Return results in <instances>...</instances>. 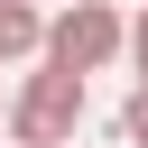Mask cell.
Returning <instances> with one entry per match:
<instances>
[{
	"instance_id": "5",
	"label": "cell",
	"mask_w": 148,
	"mask_h": 148,
	"mask_svg": "<svg viewBox=\"0 0 148 148\" xmlns=\"http://www.w3.org/2000/svg\"><path fill=\"white\" fill-rule=\"evenodd\" d=\"M130 65H139V83H148V9L130 18Z\"/></svg>"
},
{
	"instance_id": "1",
	"label": "cell",
	"mask_w": 148,
	"mask_h": 148,
	"mask_svg": "<svg viewBox=\"0 0 148 148\" xmlns=\"http://www.w3.org/2000/svg\"><path fill=\"white\" fill-rule=\"evenodd\" d=\"M111 56H130V18L111 9V0H65L56 18H46V56L37 65H56V74H102Z\"/></svg>"
},
{
	"instance_id": "2",
	"label": "cell",
	"mask_w": 148,
	"mask_h": 148,
	"mask_svg": "<svg viewBox=\"0 0 148 148\" xmlns=\"http://www.w3.org/2000/svg\"><path fill=\"white\" fill-rule=\"evenodd\" d=\"M74 130H83V74H56V65L18 74V92H9V148H74Z\"/></svg>"
},
{
	"instance_id": "4",
	"label": "cell",
	"mask_w": 148,
	"mask_h": 148,
	"mask_svg": "<svg viewBox=\"0 0 148 148\" xmlns=\"http://www.w3.org/2000/svg\"><path fill=\"white\" fill-rule=\"evenodd\" d=\"M120 139L148 148V83H130V102H120Z\"/></svg>"
},
{
	"instance_id": "6",
	"label": "cell",
	"mask_w": 148,
	"mask_h": 148,
	"mask_svg": "<svg viewBox=\"0 0 148 148\" xmlns=\"http://www.w3.org/2000/svg\"><path fill=\"white\" fill-rule=\"evenodd\" d=\"M0 130H9V92H0Z\"/></svg>"
},
{
	"instance_id": "3",
	"label": "cell",
	"mask_w": 148,
	"mask_h": 148,
	"mask_svg": "<svg viewBox=\"0 0 148 148\" xmlns=\"http://www.w3.org/2000/svg\"><path fill=\"white\" fill-rule=\"evenodd\" d=\"M18 56H46V18H37V0H0V65H18Z\"/></svg>"
}]
</instances>
